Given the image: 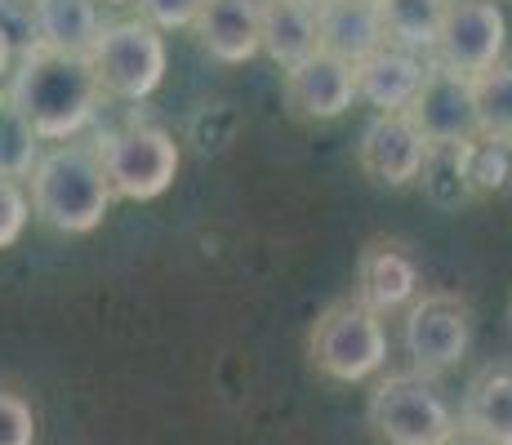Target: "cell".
<instances>
[{"mask_svg":"<svg viewBox=\"0 0 512 445\" xmlns=\"http://www.w3.org/2000/svg\"><path fill=\"white\" fill-rule=\"evenodd\" d=\"M5 103L32 125L41 143H72L94 121L103 89L85 54L36 45L14 58V81H9Z\"/></svg>","mask_w":512,"mask_h":445,"instance_id":"6da1fadb","label":"cell"},{"mask_svg":"<svg viewBox=\"0 0 512 445\" xmlns=\"http://www.w3.org/2000/svg\"><path fill=\"white\" fill-rule=\"evenodd\" d=\"M27 178H32V214L54 232L85 236L112 214V183H107L98 152L85 143L49 147L36 156Z\"/></svg>","mask_w":512,"mask_h":445,"instance_id":"7a4b0ae2","label":"cell"},{"mask_svg":"<svg viewBox=\"0 0 512 445\" xmlns=\"http://www.w3.org/2000/svg\"><path fill=\"white\" fill-rule=\"evenodd\" d=\"M308 356L334 383H366L388 365V330L383 316L352 299H334L308 330Z\"/></svg>","mask_w":512,"mask_h":445,"instance_id":"3957f363","label":"cell"},{"mask_svg":"<svg viewBox=\"0 0 512 445\" xmlns=\"http://www.w3.org/2000/svg\"><path fill=\"white\" fill-rule=\"evenodd\" d=\"M366 423L383 445H441L455 432V410L432 379L401 370L374 383L366 401Z\"/></svg>","mask_w":512,"mask_h":445,"instance_id":"277c9868","label":"cell"},{"mask_svg":"<svg viewBox=\"0 0 512 445\" xmlns=\"http://www.w3.org/2000/svg\"><path fill=\"white\" fill-rule=\"evenodd\" d=\"M94 152L103 161L112 196H121V201H156V196H165L183 165L174 134H165L161 125H139V121L98 134Z\"/></svg>","mask_w":512,"mask_h":445,"instance_id":"5b68a950","label":"cell"},{"mask_svg":"<svg viewBox=\"0 0 512 445\" xmlns=\"http://www.w3.org/2000/svg\"><path fill=\"white\" fill-rule=\"evenodd\" d=\"M90 67L98 76V89L125 103H143L165 81L170 67V49L165 36L143 18H121V23H103L90 54Z\"/></svg>","mask_w":512,"mask_h":445,"instance_id":"8992f818","label":"cell"},{"mask_svg":"<svg viewBox=\"0 0 512 445\" xmlns=\"http://www.w3.org/2000/svg\"><path fill=\"white\" fill-rule=\"evenodd\" d=\"M401 348L415 374L441 379L472 348V303L455 290H419L401 321Z\"/></svg>","mask_w":512,"mask_h":445,"instance_id":"52a82bcc","label":"cell"},{"mask_svg":"<svg viewBox=\"0 0 512 445\" xmlns=\"http://www.w3.org/2000/svg\"><path fill=\"white\" fill-rule=\"evenodd\" d=\"M406 121L419 130L428 152L446 147H468L477 138V103H472V76L450 72L441 63H428L419 94L410 98Z\"/></svg>","mask_w":512,"mask_h":445,"instance_id":"ba28073f","label":"cell"},{"mask_svg":"<svg viewBox=\"0 0 512 445\" xmlns=\"http://www.w3.org/2000/svg\"><path fill=\"white\" fill-rule=\"evenodd\" d=\"M508 18L495 0H450L437 32V63L450 72L477 76L486 67L504 63Z\"/></svg>","mask_w":512,"mask_h":445,"instance_id":"9c48e42d","label":"cell"},{"mask_svg":"<svg viewBox=\"0 0 512 445\" xmlns=\"http://www.w3.org/2000/svg\"><path fill=\"white\" fill-rule=\"evenodd\" d=\"M281 94L290 116H299V121H339L357 103V72H352V63L317 49L303 63L285 67Z\"/></svg>","mask_w":512,"mask_h":445,"instance_id":"30bf717a","label":"cell"},{"mask_svg":"<svg viewBox=\"0 0 512 445\" xmlns=\"http://www.w3.org/2000/svg\"><path fill=\"white\" fill-rule=\"evenodd\" d=\"M357 165L383 187H410L428 165V143L406 121V112H374L357 143Z\"/></svg>","mask_w":512,"mask_h":445,"instance_id":"8fae6325","label":"cell"},{"mask_svg":"<svg viewBox=\"0 0 512 445\" xmlns=\"http://www.w3.org/2000/svg\"><path fill=\"white\" fill-rule=\"evenodd\" d=\"M419 281V259L410 254L406 241H392V236H374L357 259V299L370 303L379 316L410 308L415 294L423 290Z\"/></svg>","mask_w":512,"mask_h":445,"instance_id":"7c38bea8","label":"cell"},{"mask_svg":"<svg viewBox=\"0 0 512 445\" xmlns=\"http://www.w3.org/2000/svg\"><path fill=\"white\" fill-rule=\"evenodd\" d=\"M192 36L214 63L241 67L263 54L259 36V0H205L192 23Z\"/></svg>","mask_w":512,"mask_h":445,"instance_id":"4fadbf2b","label":"cell"},{"mask_svg":"<svg viewBox=\"0 0 512 445\" xmlns=\"http://www.w3.org/2000/svg\"><path fill=\"white\" fill-rule=\"evenodd\" d=\"M352 72H357L361 103H370L374 112H406L410 98L419 94L428 63H423L415 49H401V45L383 41L379 49H370L361 63H352Z\"/></svg>","mask_w":512,"mask_h":445,"instance_id":"5bb4252c","label":"cell"},{"mask_svg":"<svg viewBox=\"0 0 512 445\" xmlns=\"http://www.w3.org/2000/svg\"><path fill=\"white\" fill-rule=\"evenodd\" d=\"M317 41L343 63H361L370 49L383 45V23L374 0H321L317 5Z\"/></svg>","mask_w":512,"mask_h":445,"instance_id":"9a60e30c","label":"cell"},{"mask_svg":"<svg viewBox=\"0 0 512 445\" xmlns=\"http://www.w3.org/2000/svg\"><path fill=\"white\" fill-rule=\"evenodd\" d=\"M459 428L477 432L490 445H512V370L508 365H486L472 374L459 405Z\"/></svg>","mask_w":512,"mask_h":445,"instance_id":"2e32d148","label":"cell"},{"mask_svg":"<svg viewBox=\"0 0 512 445\" xmlns=\"http://www.w3.org/2000/svg\"><path fill=\"white\" fill-rule=\"evenodd\" d=\"M259 36H263V54L281 67L303 63L308 54H317V5L303 0H259Z\"/></svg>","mask_w":512,"mask_h":445,"instance_id":"e0dca14e","label":"cell"},{"mask_svg":"<svg viewBox=\"0 0 512 445\" xmlns=\"http://www.w3.org/2000/svg\"><path fill=\"white\" fill-rule=\"evenodd\" d=\"M36 5V32L41 45L63 49V54H90L103 18H98V0H32Z\"/></svg>","mask_w":512,"mask_h":445,"instance_id":"ac0fdd59","label":"cell"},{"mask_svg":"<svg viewBox=\"0 0 512 445\" xmlns=\"http://www.w3.org/2000/svg\"><path fill=\"white\" fill-rule=\"evenodd\" d=\"M379 5V23H383V41L401 45V49H432L441 32L450 0H374Z\"/></svg>","mask_w":512,"mask_h":445,"instance_id":"d6986e66","label":"cell"},{"mask_svg":"<svg viewBox=\"0 0 512 445\" xmlns=\"http://www.w3.org/2000/svg\"><path fill=\"white\" fill-rule=\"evenodd\" d=\"M472 103H477V138L512 143V63H495L472 76Z\"/></svg>","mask_w":512,"mask_h":445,"instance_id":"ffe728a7","label":"cell"},{"mask_svg":"<svg viewBox=\"0 0 512 445\" xmlns=\"http://www.w3.org/2000/svg\"><path fill=\"white\" fill-rule=\"evenodd\" d=\"M36 143L41 138L32 134V125L14 112L9 103H0V178H27L36 165Z\"/></svg>","mask_w":512,"mask_h":445,"instance_id":"44dd1931","label":"cell"},{"mask_svg":"<svg viewBox=\"0 0 512 445\" xmlns=\"http://www.w3.org/2000/svg\"><path fill=\"white\" fill-rule=\"evenodd\" d=\"M36 45H41V32H36V5L32 0H0V49L18 58Z\"/></svg>","mask_w":512,"mask_h":445,"instance_id":"7402d4cb","label":"cell"},{"mask_svg":"<svg viewBox=\"0 0 512 445\" xmlns=\"http://www.w3.org/2000/svg\"><path fill=\"white\" fill-rule=\"evenodd\" d=\"M0 445H36L32 401L5 379H0Z\"/></svg>","mask_w":512,"mask_h":445,"instance_id":"603a6c76","label":"cell"},{"mask_svg":"<svg viewBox=\"0 0 512 445\" xmlns=\"http://www.w3.org/2000/svg\"><path fill=\"white\" fill-rule=\"evenodd\" d=\"M27 219H32V196L23 192L18 178H0V250L23 241Z\"/></svg>","mask_w":512,"mask_h":445,"instance_id":"cb8c5ba5","label":"cell"},{"mask_svg":"<svg viewBox=\"0 0 512 445\" xmlns=\"http://www.w3.org/2000/svg\"><path fill=\"white\" fill-rule=\"evenodd\" d=\"M205 0H139L143 23H152L156 32H183L196 23Z\"/></svg>","mask_w":512,"mask_h":445,"instance_id":"d4e9b609","label":"cell"},{"mask_svg":"<svg viewBox=\"0 0 512 445\" xmlns=\"http://www.w3.org/2000/svg\"><path fill=\"white\" fill-rule=\"evenodd\" d=\"M441 445H490V441H481L477 432H468V428H459V423H455V432H450Z\"/></svg>","mask_w":512,"mask_h":445,"instance_id":"484cf974","label":"cell"},{"mask_svg":"<svg viewBox=\"0 0 512 445\" xmlns=\"http://www.w3.org/2000/svg\"><path fill=\"white\" fill-rule=\"evenodd\" d=\"M103 5H130V0H103Z\"/></svg>","mask_w":512,"mask_h":445,"instance_id":"4316f807","label":"cell"},{"mask_svg":"<svg viewBox=\"0 0 512 445\" xmlns=\"http://www.w3.org/2000/svg\"><path fill=\"white\" fill-rule=\"evenodd\" d=\"M303 5H321V0H303Z\"/></svg>","mask_w":512,"mask_h":445,"instance_id":"83f0119b","label":"cell"}]
</instances>
